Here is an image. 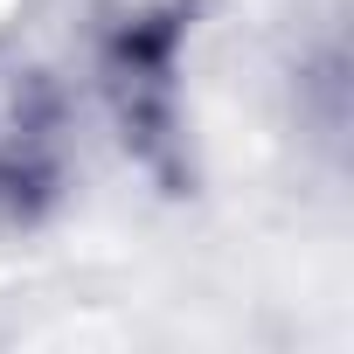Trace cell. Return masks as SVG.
<instances>
[{
  "instance_id": "6da1fadb",
  "label": "cell",
  "mask_w": 354,
  "mask_h": 354,
  "mask_svg": "<svg viewBox=\"0 0 354 354\" xmlns=\"http://www.w3.org/2000/svg\"><path fill=\"white\" fill-rule=\"evenodd\" d=\"M202 0H97L84 28V84L139 174L188 181V42Z\"/></svg>"
},
{
  "instance_id": "7a4b0ae2",
  "label": "cell",
  "mask_w": 354,
  "mask_h": 354,
  "mask_svg": "<svg viewBox=\"0 0 354 354\" xmlns=\"http://www.w3.org/2000/svg\"><path fill=\"white\" fill-rule=\"evenodd\" d=\"M77 188V97L21 42H0V230H42Z\"/></svg>"
}]
</instances>
